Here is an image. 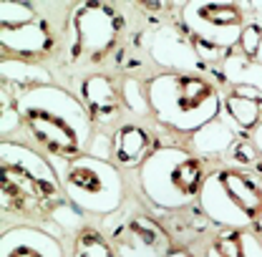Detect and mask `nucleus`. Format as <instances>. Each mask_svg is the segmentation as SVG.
Returning <instances> with one entry per match:
<instances>
[{
	"instance_id": "1",
	"label": "nucleus",
	"mask_w": 262,
	"mask_h": 257,
	"mask_svg": "<svg viewBox=\"0 0 262 257\" xmlns=\"http://www.w3.org/2000/svg\"><path fill=\"white\" fill-rule=\"evenodd\" d=\"M15 106L31 139L53 159H76L89 149L94 136L91 116L83 101H78L66 89L53 83L23 91L15 96Z\"/></svg>"
},
{
	"instance_id": "2",
	"label": "nucleus",
	"mask_w": 262,
	"mask_h": 257,
	"mask_svg": "<svg viewBox=\"0 0 262 257\" xmlns=\"http://www.w3.org/2000/svg\"><path fill=\"white\" fill-rule=\"evenodd\" d=\"M149 106L164 126L194 134L222 114V96L207 81L192 73H159L146 83Z\"/></svg>"
},
{
	"instance_id": "3",
	"label": "nucleus",
	"mask_w": 262,
	"mask_h": 257,
	"mask_svg": "<svg viewBox=\"0 0 262 257\" xmlns=\"http://www.w3.org/2000/svg\"><path fill=\"white\" fill-rule=\"evenodd\" d=\"M0 164H3V212L33 215L40 209H51L58 192H63L56 166L35 149L3 141L0 144Z\"/></svg>"
},
{
	"instance_id": "4",
	"label": "nucleus",
	"mask_w": 262,
	"mask_h": 257,
	"mask_svg": "<svg viewBox=\"0 0 262 257\" xmlns=\"http://www.w3.org/2000/svg\"><path fill=\"white\" fill-rule=\"evenodd\" d=\"M207 182L204 161L194 152L179 146H159L139 166L144 197L164 212H179L199 199Z\"/></svg>"
},
{
	"instance_id": "5",
	"label": "nucleus",
	"mask_w": 262,
	"mask_h": 257,
	"mask_svg": "<svg viewBox=\"0 0 262 257\" xmlns=\"http://www.w3.org/2000/svg\"><path fill=\"white\" fill-rule=\"evenodd\" d=\"M199 207L212 225L250 229L262 217V179L239 169H217L207 174Z\"/></svg>"
},
{
	"instance_id": "6",
	"label": "nucleus",
	"mask_w": 262,
	"mask_h": 257,
	"mask_svg": "<svg viewBox=\"0 0 262 257\" xmlns=\"http://www.w3.org/2000/svg\"><path fill=\"white\" fill-rule=\"evenodd\" d=\"M61 187L68 202H73L83 215L108 217L124 204V177L111 161L81 154L56 166Z\"/></svg>"
},
{
	"instance_id": "7",
	"label": "nucleus",
	"mask_w": 262,
	"mask_h": 257,
	"mask_svg": "<svg viewBox=\"0 0 262 257\" xmlns=\"http://www.w3.org/2000/svg\"><path fill=\"white\" fill-rule=\"evenodd\" d=\"M182 26L192 35L202 58H217L239 43L247 23L237 3L194 0V3H184Z\"/></svg>"
},
{
	"instance_id": "8",
	"label": "nucleus",
	"mask_w": 262,
	"mask_h": 257,
	"mask_svg": "<svg viewBox=\"0 0 262 257\" xmlns=\"http://www.w3.org/2000/svg\"><path fill=\"white\" fill-rule=\"evenodd\" d=\"M121 15L106 3H81L68 26V58L73 63H96L119 40Z\"/></svg>"
},
{
	"instance_id": "9",
	"label": "nucleus",
	"mask_w": 262,
	"mask_h": 257,
	"mask_svg": "<svg viewBox=\"0 0 262 257\" xmlns=\"http://www.w3.org/2000/svg\"><path fill=\"white\" fill-rule=\"evenodd\" d=\"M108 245L119 257H166L174 250L166 227L141 212H131L111 229Z\"/></svg>"
},
{
	"instance_id": "10",
	"label": "nucleus",
	"mask_w": 262,
	"mask_h": 257,
	"mask_svg": "<svg viewBox=\"0 0 262 257\" xmlns=\"http://www.w3.org/2000/svg\"><path fill=\"white\" fill-rule=\"evenodd\" d=\"M149 56L169 73H192L204 63L194 40L179 26H159L149 35Z\"/></svg>"
},
{
	"instance_id": "11",
	"label": "nucleus",
	"mask_w": 262,
	"mask_h": 257,
	"mask_svg": "<svg viewBox=\"0 0 262 257\" xmlns=\"http://www.w3.org/2000/svg\"><path fill=\"white\" fill-rule=\"evenodd\" d=\"M0 257H63V245L40 227L15 225L0 237Z\"/></svg>"
},
{
	"instance_id": "12",
	"label": "nucleus",
	"mask_w": 262,
	"mask_h": 257,
	"mask_svg": "<svg viewBox=\"0 0 262 257\" xmlns=\"http://www.w3.org/2000/svg\"><path fill=\"white\" fill-rule=\"evenodd\" d=\"M0 46L5 56L13 53L15 58H35L51 51L53 35L40 18H35L31 23H23L15 28H0Z\"/></svg>"
},
{
	"instance_id": "13",
	"label": "nucleus",
	"mask_w": 262,
	"mask_h": 257,
	"mask_svg": "<svg viewBox=\"0 0 262 257\" xmlns=\"http://www.w3.org/2000/svg\"><path fill=\"white\" fill-rule=\"evenodd\" d=\"M81 101L91 116V121H98V124H111L116 116H119V91L114 86V81L108 76H89L81 86Z\"/></svg>"
},
{
	"instance_id": "14",
	"label": "nucleus",
	"mask_w": 262,
	"mask_h": 257,
	"mask_svg": "<svg viewBox=\"0 0 262 257\" xmlns=\"http://www.w3.org/2000/svg\"><path fill=\"white\" fill-rule=\"evenodd\" d=\"M239 139V128L229 121V116L222 111L217 119L192 134V149L196 157H214V154H227L229 146Z\"/></svg>"
},
{
	"instance_id": "15",
	"label": "nucleus",
	"mask_w": 262,
	"mask_h": 257,
	"mask_svg": "<svg viewBox=\"0 0 262 257\" xmlns=\"http://www.w3.org/2000/svg\"><path fill=\"white\" fill-rule=\"evenodd\" d=\"M207 257H262V240L255 229H222L207 245Z\"/></svg>"
},
{
	"instance_id": "16",
	"label": "nucleus",
	"mask_w": 262,
	"mask_h": 257,
	"mask_svg": "<svg viewBox=\"0 0 262 257\" xmlns=\"http://www.w3.org/2000/svg\"><path fill=\"white\" fill-rule=\"evenodd\" d=\"M149 134L136 124H124L114 131V159L121 166H139L149 157Z\"/></svg>"
},
{
	"instance_id": "17",
	"label": "nucleus",
	"mask_w": 262,
	"mask_h": 257,
	"mask_svg": "<svg viewBox=\"0 0 262 257\" xmlns=\"http://www.w3.org/2000/svg\"><path fill=\"white\" fill-rule=\"evenodd\" d=\"M222 78L237 91H255L262 96V63L242 56L239 51L222 58Z\"/></svg>"
},
{
	"instance_id": "18",
	"label": "nucleus",
	"mask_w": 262,
	"mask_h": 257,
	"mask_svg": "<svg viewBox=\"0 0 262 257\" xmlns=\"http://www.w3.org/2000/svg\"><path fill=\"white\" fill-rule=\"evenodd\" d=\"M0 76H3V86H23L26 91L38 89V86H53V76L48 68L33 63V61H23V58H10L3 56L0 63Z\"/></svg>"
},
{
	"instance_id": "19",
	"label": "nucleus",
	"mask_w": 262,
	"mask_h": 257,
	"mask_svg": "<svg viewBox=\"0 0 262 257\" xmlns=\"http://www.w3.org/2000/svg\"><path fill=\"white\" fill-rule=\"evenodd\" d=\"M222 111L239 131H255L262 124V96L255 91H234L225 98Z\"/></svg>"
},
{
	"instance_id": "20",
	"label": "nucleus",
	"mask_w": 262,
	"mask_h": 257,
	"mask_svg": "<svg viewBox=\"0 0 262 257\" xmlns=\"http://www.w3.org/2000/svg\"><path fill=\"white\" fill-rule=\"evenodd\" d=\"M209 225V217L202 212V207H187V209H179V217L169 220V234L179 237L184 245L187 242H194L196 237H202L207 232Z\"/></svg>"
},
{
	"instance_id": "21",
	"label": "nucleus",
	"mask_w": 262,
	"mask_h": 257,
	"mask_svg": "<svg viewBox=\"0 0 262 257\" xmlns=\"http://www.w3.org/2000/svg\"><path fill=\"white\" fill-rule=\"evenodd\" d=\"M71 257H119L108 240H103L94 229H83L76 242H73V255Z\"/></svg>"
},
{
	"instance_id": "22",
	"label": "nucleus",
	"mask_w": 262,
	"mask_h": 257,
	"mask_svg": "<svg viewBox=\"0 0 262 257\" xmlns=\"http://www.w3.org/2000/svg\"><path fill=\"white\" fill-rule=\"evenodd\" d=\"M225 157H227V161L232 166H239V172H245V169H260V159H262L257 146H255V141L242 139V136L229 146V152Z\"/></svg>"
},
{
	"instance_id": "23",
	"label": "nucleus",
	"mask_w": 262,
	"mask_h": 257,
	"mask_svg": "<svg viewBox=\"0 0 262 257\" xmlns=\"http://www.w3.org/2000/svg\"><path fill=\"white\" fill-rule=\"evenodd\" d=\"M35 18L38 13L31 3H13V0L0 3V28H15V26L31 23Z\"/></svg>"
},
{
	"instance_id": "24",
	"label": "nucleus",
	"mask_w": 262,
	"mask_h": 257,
	"mask_svg": "<svg viewBox=\"0 0 262 257\" xmlns=\"http://www.w3.org/2000/svg\"><path fill=\"white\" fill-rule=\"evenodd\" d=\"M48 217L58 227L68 229V232L83 229V212H81L73 202H61V199H58V204H53V207L48 209Z\"/></svg>"
},
{
	"instance_id": "25",
	"label": "nucleus",
	"mask_w": 262,
	"mask_h": 257,
	"mask_svg": "<svg viewBox=\"0 0 262 257\" xmlns=\"http://www.w3.org/2000/svg\"><path fill=\"white\" fill-rule=\"evenodd\" d=\"M121 101H124V106H129L131 114L144 116V114L151 111L146 89H144L139 81H134V78H126V81H124V86H121Z\"/></svg>"
},
{
	"instance_id": "26",
	"label": "nucleus",
	"mask_w": 262,
	"mask_h": 257,
	"mask_svg": "<svg viewBox=\"0 0 262 257\" xmlns=\"http://www.w3.org/2000/svg\"><path fill=\"white\" fill-rule=\"evenodd\" d=\"M239 53L262 63V23H247L239 38Z\"/></svg>"
},
{
	"instance_id": "27",
	"label": "nucleus",
	"mask_w": 262,
	"mask_h": 257,
	"mask_svg": "<svg viewBox=\"0 0 262 257\" xmlns=\"http://www.w3.org/2000/svg\"><path fill=\"white\" fill-rule=\"evenodd\" d=\"M23 124V116H20V111H18V106L15 103H10L8 101V94L3 91V114H0V134L5 136V141H8V136H10V131H15V128Z\"/></svg>"
},
{
	"instance_id": "28",
	"label": "nucleus",
	"mask_w": 262,
	"mask_h": 257,
	"mask_svg": "<svg viewBox=\"0 0 262 257\" xmlns=\"http://www.w3.org/2000/svg\"><path fill=\"white\" fill-rule=\"evenodd\" d=\"M86 154H89V157H96V159L108 161V157H114V139H108L106 134H94L91 141H89Z\"/></svg>"
},
{
	"instance_id": "29",
	"label": "nucleus",
	"mask_w": 262,
	"mask_h": 257,
	"mask_svg": "<svg viewBox=\"0 0 262 257\" xmlns=\"http://www.w3.org/2000/svg\"><path fill=\"white\" fill-rule=\"evenodd\" d=\"M252 141H255V146H257V152H260V157H262V124L252 131Z\"/></svg>"
},
{
	"instance_id": "30",
	"label": "nucleus",
	"mask_w": 262,
	"mask_h": 257,
	"mask_svg": "<svg viewBox=\"0 0 262 257\" xmlns=\"http://www.w3.org/2000/svg\"><path fill=\"white\" fill-rule=\"evenodd\" d=\"M166 257H194L192 252H187V250H171Z\"/></svg>"
},
{
	"instance_id": "31",
	"label": "nucleus",
	"mask_w": 262,
	"mask_h": 257,
	"mask_svg": "<svg viewBox=\"0 0 262 257\" xmlns=\"http://www.w3.org/2000/svg\"><path fill=\"white\" fill-rule=\"evenodd\" d=\"M255 229H257V232H260V234H262V217H260V220H257V225H255Z\"/></svg>"
}]
</instances>
